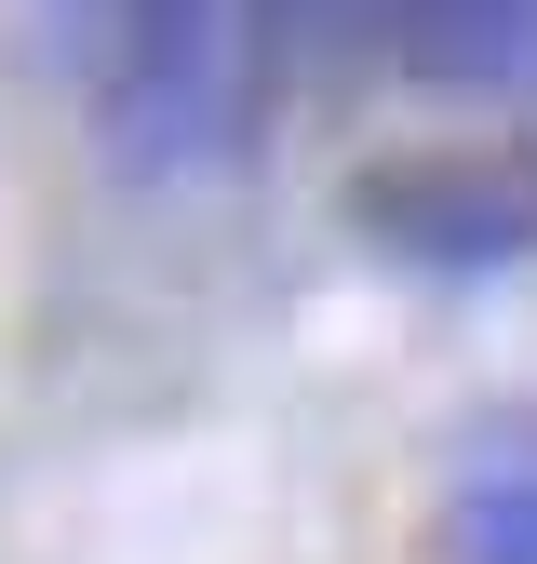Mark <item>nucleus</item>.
I'll return each instance as SVG.
<instances>
[{
  "label": "nucleus",
  "instance_id": "1",
  "mask_svg": "<svg viewBox=\"0 0 537 564\" xmlns=\"http://www.w3.org/2000/svg\"><path fill=\"white\" fill-rule=\"evenodd\" d=\"M54 28L121 175H188L229 149V82H242L229 0H54Z\"/></svg>",
  "mask_w": 537,
  "mask_h": 564
},
{
  "label": "nucleus",
  "instance_id": "2",
  "mask_svg": "<svg viewBox=\"0 0 537 564\" xmlns=\"http://www.w3.org/2000/svg\"><path fill=\"white\" fill-rule=\"evenodd\" d=\"M350 242L430 269V282H484L537 256V134H443V149H390L336 188Z\"/></svg>",
  "mask_w": 537,
  "mask_h": 564
},
{
  "label": "nucleus",
  "instance_id": "3",
  "mask_svg": "<svg viewBox=\"0 0 537 564\" xmlns=\"http://www.w3.org/2000/svg\"><path fill=\"white\" fill-rule=\"evenodd\" d=\"M242 14V82H229V134L268 121L296 82L363 67V41H390V0H229Z\"/></svg>",
  "mask_w": 537,
  "mask_h": 564
},
{
  "label": "nucleus",
  "instance_id": "4",
  "mask_svg": "<svg viewBox=\"0 0 537 564\" xmlns=\"http://www.w3.org/2000/svg\"><path fill=\"white\" fill-rule=\"evenodd\" d=\"M537 41V0H390V67L470 95V82H511Z\"/></svg>",
  "mask_w": 537,
  "mask_h": 564
},
{
  "label": "nucleus",
  "instance_id": "5",
  "mask_svg": "<svg viewBox=\"0 0 537 564\" xmlns=\"http://www.w3.org/2000/svg\"><path fill=\"white\" fill-rule=\"evenodd\" d=\"M443 551L457 564H537V457H484L443 511Z\"/></svg>",
  "mask_w": 537,
  "mask_h": 564
}]
</instances>
